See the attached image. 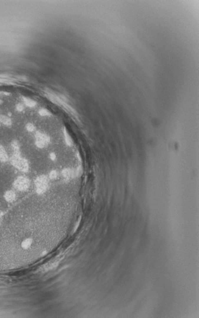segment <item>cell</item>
Masks as SVG:
<instances>
[{
	"instance_id": "6da1fadb",
	"label": "cell",
	"mask_w": 199,
	"mask_h": 318,
	"mask_svg": "<svg viewBox=\"0 0 199 318\" xmlns=\"http://www.w3.org/2000/svg\"><path fill=\"white\" fill-rule=\"evenodd\" d=\"M11 164L19 171L27 172L29 169V165L28 161L21 156L20 152H14L10 159Z\"/></svg>"
},
{
	"instance_id": "7a4b0ae2",
	"label": "cell",
	"mask_w": 199,
	"mask_h": 318,
	"mask_svg": "<svg viewBox=\"0 0 199 318\" xmlns=\"http://www.w3.org/2000/svg\"><path fill=\"white\" fill-rule=\"evenodd\" d=\"M48 177L45 175H41L39 176L35 181V184L36 186V191L39 194L44 193L48 187Z\"/></svg>"
},
{
	"instance_id": "3957f363",
	"label": "cell",
	"mask_w": 199,
	"mask_h": 318,
	"mask_svg": "<svg viewBox=\"0 0 199 318\" xmlns=\"http://www.w3.org/2000/svg\"><path fill=\"white\" fill-rule=\"evenodd\" d=\"M30 186V181L29 179H27V177L24 176H20L14 181L13 182V186L15 189H18V191H26L28 188H29Z\"/></svg>"
},
{
	"instance_id": "277c9868",
	"label": "cell",
	"mask_w": 199,
	"mask_h": 318,
	"mask_svg": "<svg viewBox=\"0 0 199 318\" xmlns=\"http://www.w3.org/2000/svg\"><path fill=\"white\" fill-rule=\"evenodd\" d=\"M50 138L47 134L40 132H37L35 134V144L39 148H43L49 143Z\"/></svg>"
},
{
	"instance_id": "5b68a950",
	"label": "cell",
	"mask_w": 199,
	"mask_h": 318,
	"mask_svg": "<svg viewBox=\"0 0 199 318\" xmlns=\"http://www.w3.org/2000/svg\"><path fill=\"white\" fill-rule=\"evenodd\" d=\"M4 198L6 199V202H12L16 198V194L11 190L7 191L6 192L4 193Z\"/></svg>"
},
{
	"instance_id": "8992f818",
	"label": "cell",
	"mask_w": 199,
	"mask_h": 318,
	"mask_svg": "<svg viewBox=\"0 0 199 318\" xmlns=\"http://www.w3.org/2000/svg\"><path fill=\"white\" fill-rule=\"evenodd\" d=\"M8 160V154L4 148L0 145V161L5 162Z\"/></svg>"
},
{
	"instance_id": "52a82bcc",
	"label": "cell",
	"mask_w": 199,
	"mask_h": 318,
	"mask_svg": "<svg viewBox=\"0 0 199 318\" xmlns=\"http://www.w3.org/2000/svg\"><path fill=\"white\" fill-rule=\"evenodd\" d=\"M0 123H1L4 125L9 126H11L12 124V121L10 118L4 115H0Z\"/></svg>"
},
{
	"instance_id": "ba28073f",
	"label": "cell",
	"mask_w": 199,
	"mask_h": 318,
	"mask_svg": "<svg viewBox=\"0 0 199 318\" xmlns=\"http://www.w3.org/2000/svg\"><path fill=\"white\" fill-rule=\"evenodd\" d=\"M23 101H24V104L27 106L29 107H34L36 106V102L34 100L29 99V98L23 97Z\"/></svg>"
},
{
	"instance_id": "9c48e42d",
	"label": "cell",
	"mask_w": 199,
	"mask_h": 318,
	"mask_svg": "<svg viewBox=\"0 0 199 318\" xmlns=\"http://www.w3.org/2000/svg\"><path fill=\"white\" fill-rule=\"evenodd\" d=\"M32 243V240L31 239V238H27V239L24 240L22 242V247L24 249H27L31 246Z\"/></svg>"
},
{
	"instance_id": "30bf717a",
	"label": "cell",
	"mask_w": 199,
	"mask_h": 318,
	"mask_svg": "<svg viewBox=\"0 0 199 318\" xmlns=\"http://www.w3.org/2000/svg\"><path fill=\"white\" fill-rule=\"evenodd\" d=\"M64 138H65V141H66V144L69 146H71L73 143L72 140L71 139L70 136H69V134L67 133L66 129H64Z\"/></svg>"
},
{
	"instance_id": "8fae6325",
	"label": "cell",
	"mask_w": 199,
	"mask_h": 318,
	"mask_svg": "<svg viewBox=\"0 0 199 318\" xmlns=\"http://www.w3.org/2000/svg\"><path fill=\"white\" fill-rule=\"evenodd\" d=\"M11 147L13 150L14 152H20V146L19 144L16 140H14L11 143Z\"/></svg>"
},
{
	"instance_id": "7c38bea8",
	"label": "cell",
	"mask_w": 199,
	"mask_h": 318,
	"mask_svg": "<svg viewBox=\"0 0 199 318\" xmlns=\"http://www.w3.org/2000/svg\"><path fill=\"white\" fill-rule=\"evenodd\" d=\"M39 113L42 116H50V113L49 112L45 109H41L39 110Z\"/></svg>"
},
{
	"instance_id": "4fadbf2b",
	"label": "cell",
	"mask_w": 199,
	"mask_h": 318,
	"mask_svg": "<svg viewBox=\"0 0 199 318\" xmlns=\"http://www.w3.org/2000/svg\"><path fill=\"white\" fill-rule=\"evenodd\" d=\"M26 129H27V130L28 131V132H34V131L35 130V126H34V125L33 124L28 123L26 125Z\"/></svg>"
},
{
	"instance_id": "5bb4252c",
	"label": "cell",
	"mask_w": 199,
	"mask_h": 318,
	"mask_svg": "<svg viewBox=\"0 0 199 318\" xmlns=\"http://www.w3.org/2000/svg\"><path fill=\"white\" fill-rule=\"evenodd\" d=\"M57 176V172L55 171H52L49 174V177L51 179H55Z\"/></svg>"
},
{
	"instance_id": "9a60e30c",
	"label": "cell",
	"mask_w": 199,
	"mask_h": 318,
	"mask_svg": "<svg viewBox=\"0 0 199 318\" xmlns=\"http://www.w3.org/2000/svg\"><path fill=\"white\" fill-rule=\"evenodd\" d=\"M16 109H17V110L18 111L21 112V111H22L23 110H24V106H23V104H20V103H19V104H18L17 105V106H16Z\"/></svg>"
},
{
	"instance_id": "2e32d148",
	"label": "cell",
	"mask_w": 199,
	"mask_h": 318,
	"mask_svg": "<svg viewBox=\"0 0 199 318\" xmlns=\"http://www.w3.org/2000/svg\"><path fill=\"white\" fill-rule=\"evenodd\" d=\"M50 158L52 160H55V158H56V155H55L54 153H51L50 154Z\"/></svg>"
},
{
	"instance_id": "e0dca14e",
	"label": "cell",
	"mask_w": 199,
	"mask_h": 318,
	"mask_svg": "<svg viewBox=\"0 0 199 318\" xmlns=\"http://www.w3.org/2000/svg\"><path fill=\"white\" fill-rule=\"evenodd\" d=\"M3 215V212L1 211V210H0V218L2 217Z\"/></svg>"
}]
</instances>
